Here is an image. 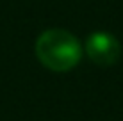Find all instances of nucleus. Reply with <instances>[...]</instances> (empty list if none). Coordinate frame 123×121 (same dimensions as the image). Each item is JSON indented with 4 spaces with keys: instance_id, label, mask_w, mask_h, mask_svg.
Masks as SVG:
<instances>
[{
    "instance_id": "f257e3e1",
    "label": "nucleus",
    "mask_w": 123,
    "mask_h": 121,
    "mask_svg": "<svg viewBox=\"0 0 123 121\" xmlns=\"http://www.w3.org/2000/svg\"><path fill=\"white\" fill-rule=\"evenodd\" d=\"M36 57L50 71H70L82 59L79 39L64 29H50L36 39Z\"/></svg>"
},
{
    "instance_id": "f03ea898",
    "label": "nucleus",
    "mask_w": 123,
    "mask_h": 121,
    "mask_svg": "<svg viewBox=\"0 0 123 121\" xmlns=\"http://www.w3.org/2000/svg\"><path fill=\"white\" fill-rule=\"evenodd\" d=\"M84 50H86L87 57L102 68H109V66L116 64L121 55L120 41L109 32H93L86 39Z\"/></svg>"
}]
</instances>
